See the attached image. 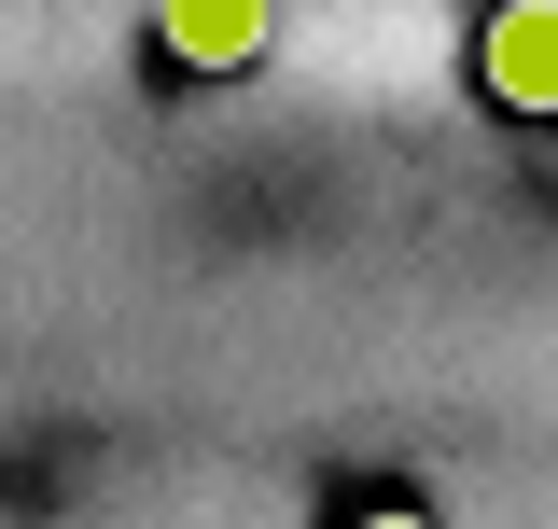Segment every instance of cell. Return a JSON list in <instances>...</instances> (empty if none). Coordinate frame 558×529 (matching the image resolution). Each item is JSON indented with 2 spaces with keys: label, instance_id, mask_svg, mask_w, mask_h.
<instances>
[{
  "label": "cell",
  "instance_id": "cell-2",
  "mask_svg": "<svg viewBox=\"0 0 558 529\" xmlns=\"http://www.w3.org/2000/svg\"><path fill=\"white\" fill-rule=\"evenodd\" d=\"M266 28H279L266 0H154V42H168L182 70H252Z\"/></svg>",
  "mask_w": 558,
  "mask_h": 529
},
{
  "label": "cell",
  "instance_id": "cell-3",
  "mask_svg": "<svg viewBox=\"0 0 558 529\" xmlns=\"http://www.w3.org/2000/svg\"><path fill=\"white\" fill-rule=\"evenodd\" d=\"M349 529H433V516H349Z\"/></svg>",
  "mask_w": 558,
  "mask_h": 529
},
{
  "label": "cell",
  "instance_id": "cell-1",
  "mask_svg": "<svg viewBox=\"0 0 558 529\" xmlns=\"http://www.w3.org/2000/svg\"><path fill=\"white\" fill-rule=\"evenodd\" d=\"M475 70H488L502 112H558V0H502L488 42H475Z\"/></svg>",
  "mask_w": 558,
  "mask_h": 529
}]
</instances>
